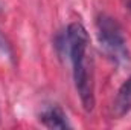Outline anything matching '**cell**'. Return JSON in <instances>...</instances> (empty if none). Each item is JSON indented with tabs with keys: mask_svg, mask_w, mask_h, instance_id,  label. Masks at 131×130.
Wrapping results in <instances>:
<instances>
[{
	"mask_svg": "<svg viewBox=\"0 0 131 130\" xmlns=\"http://www.w3.org/2000/svg\"><path fill=\"white\" fill-rule=\"evenodd\" d=\"M40 121L43 123V126H46L47 129H70V123L67 119V115L58 107V106H50L47 109H44L40 115Z\"/></svg>",
	"mask_w": 131,
	"mask_h": 130,
	"instance_id": "3957f363",
	"label": "cell"
},
{
	"mask_svg": "<svg viewBox=\"0 0 131 130\" xmlns=\"http://www.w3.org/2000/svg\"><path fill=\"white\" fill-rule=\"evenodd\" d=\"M96 34L102 51L114 64H130V51L127 40L116 18L108 14H99L96 18Z\"/></svg>",
	"mask_w": 131,
	"mask_h": 130,
	"instance_id": "7a4b0ae2",
	"label": "cell"
},
{
	"mask_svg": "<svg viewBox=\"0 0 131 130\" xmlns=\"http://www.w3.org/2000/svg\"><path fill=\"white\" fill-rule=\"evenodd\" d=\"M0 52H2L5 57H8V58H12V55H14L9 41L5 38V35L2 34V31H0Z\"/></svg>",
	"mask_w": 131,
	"mask_h": 130,
	"instance_id": "5b68a950",
	"label": "cell"
},
{
	"mask_svg": "<svg viewBox=\"0 0 131 130\" xmlns=\"http://www.w3.org/2000/svg\"><path fill=\"white\" fill-rule=\"evenodd\" d=\"M90 38L87 29L81 23H70L60 38V48L69 55L72 63V73L76 92L87 112L95 107V89H93V70L92 58L89 57Z\"/></svg>",
	"mask_w": 131,
	"mask_h": 130,
	"instance_id": "6da1fadb",
	"label": "cell"
},
{
	"mask_svg": "<svg viewBox=\"0 0 131 130\" xmlns=\"http://www.w3.org/2000/svg\"><path fill=\"white\" fill-rule=\"evenodd\" d=\"M113 112L116 116H124L128 112H131V75L117 90V95L113 104Z\"/></svg>",
	"mask_w": 131,
	"mask_h": 130,
	"instance_id": "277c9868",
	"label": "cell"
}]
</instances>
